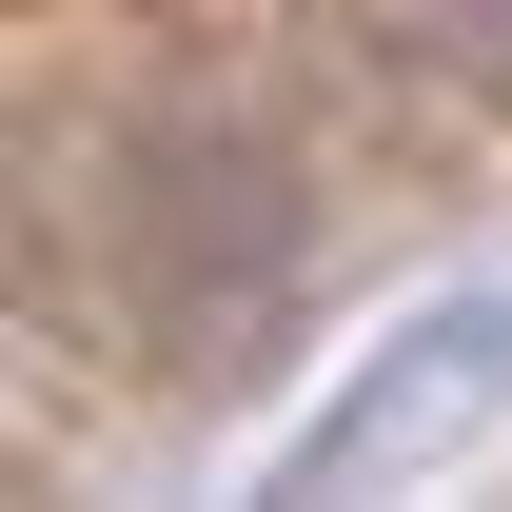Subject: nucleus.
Instances as JSON below:
<instances>
[{
	"instance_id": "obj_2",
	"label": "nucleus",
	"mask_w": 512,
	"mask_h": 512,
	"mask_svg": "<svg viewBox=\"0 0 512 512\" xmlns=\"http://www.w3.org/2000/svg\"><path fill=\"white\" fill-rule=\"evenodd\" d=\"M473 375H512V335H493V316H434V335H414V355H394L375 394H355V434H316L296 473H316V493H355V473H394V453H434Z\"/></svg>"
},
{
	"instance_id": "obj_3",
	"label": "nucleus",
	"mask_w": 512,
	"mask_h": 512,
	"mask_svg": "<svg viewBox=\"0 0 512 512\" xmlns=\"http://www.w3.org/2000/svg\"><path fill=\"white\" fill-rule=\"evenodd\" d=\"M493 20H512V0H493Z\"/></svg>"
},
{
	"instance_id": "obj_1",
	"label": "nucleus",
	"mask_w": 512,
	"mask_h": 512,
	"mask_svg": "<svg viewBox=\"0 0 512 512\" xmlns=\"http://www.w3.org/2000/svg\"><path fill=\"white\" fill-rule=\"evenodd\" d=\"M40 217H60V296L158 375L256 355L276 296H296V197L256 178V138H197V119H138L99 158H60Z\"/></svg>"
}]
</instances>
